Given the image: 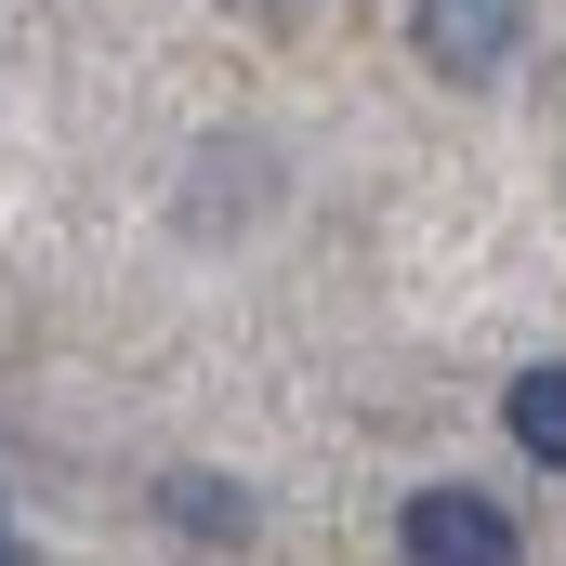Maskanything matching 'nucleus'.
<instances>
[{
    "mask_svg": "<svg viewBox=\"0 0 566 566\" xmlns=\"http://www.w3.org/2000/svg\"><path fill=\"white\" fill-rule=\"evenodd\" d=\"M396 554L409 566H527V541H514V514H501L488 488H409Z\"/></svg>",
    "mask_w": 566,
    "mask_h": 566,
    "instance_id": "nucleus-1",
    "label": "nucleus"
},
{
    "mask_svg": "<svg viewBox=\"0 0 566 566\" xmlns=\"http://www.w3.org/2000/svg\"><path fill=\"white\" fill-rule=\"evenodd\" d=\"M409 40H422L434 80H501V66L527 53V0H422Z\"/></svg>",
    "mask_w": 566,
    "mask_h": 566,
    "instance_id": "nucleus-2",
    "label": "nucleus"
},
{
    "mask_svg": "<svg viewBox=\"0 0 566 566\" xmlns=\"http://www.w3.org/2000/svg\"><path fill=\"white\" fill-rule=\"evenodd\" d=\"M501 422H514V448H527V461H554V474H566V356H541V369H514Z\"/></svg>",
    "mask_w": 566,
    "mask_h": 566,
    "instance_id": "nucleus-3",
    "label": "nucleus"
},
{
    "mask_svg": "<svg viewBox=\"0 0 566 566\" xmlns=\"http://www.w3.org/2000/svg\"><path fill=\"white\" fill-rule=\"evenodd\" d=\"M171 514H185L198 541H251V501H238L224 474H171Z\"/></svg>",
    "mask_w": 566,
    "mask_h": 566,
    "instance_id": "nucleus-4",
    "label": "nucleus"
},
{
    "mask_svg": "<svg viewBox=\"0 0 566 566\" xmlns=\"http://www.w3.org/2000/svg\"><path fill=\"white\" fill-rule=\"evenodd\" d=\"M0 566H40V554H27V541H13V527H0Z\"/></svg>",
    "mask_w": 566,
    "mask_h": 566,
    "instance_id": "nucleus-5",
    "label": "nucleus"
}]
</instances>
